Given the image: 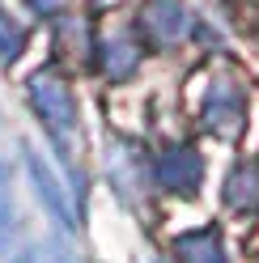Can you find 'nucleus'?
<instances>
[{
  "instance_id": "nucleus-11",
  "label": "nucleus",
  "mask_w": 259,
  "mask_h": 263,
  "mask_svg": "<svg viewBox=\"0 0 259 263\" xmlns=\"http://www.w3.org/2000/svg\"><path fill=\"white\" fill-rule=\"evenodd\" d=\"M22 263H72V259L64 255L60 246H43V251H34V255H26Z\"/></svg>"
},
{
  "instance_id": "nucleus-7",
  "label": "nucleus",
  "mask_w": 259,
  "mask_h": 263,
  "mask_svg": "<svg viewBox=\"0 0 259 263\" xmlns=\"http://www.w3.org/2000/svg\"><path fill=\"white\" fill-rule=\"evenodd\" d=\"M174 259L179 263H230L217 229H196V234L174 238Z\"/></svg>"
},
{
  "instance_id": "nucleus-8",
  "label": "nucleus",
  "mask_w": 259,
  "mask_h": 263,
  "mask_svg": "<svg viewBox=\"0 0 259 263\" xmlns=\"http://www.w3.org/2000/svg\"><path fill=\"white\" fill-rule=\"evenodd\" d=\"M225 204L234 212H255L259 208V170L238 166L230 174V187H225Z\"/></svg>"
},
{
  "instance_id": "nucleus-4",
  "label": "nucleus",
  "mask_w": 259,
  "mask_h": 263,
  "mask_svg": "<svg viewBox=\"0 0 259 263\" xmlns=\"http://www.w3.org/2000/svg\"><path fill=\"white\" fill-rule=\"evenodd\" d=\"M157 183L174 195H196L204 183V161L191 144H174L157 157Z\"/></svg>"
},
{
  "instance_id": "nucleus-6",
  "label": "nucleus",
  "mask_w": 259,
  "mask_h": 263,
  "mask_svg": "<svg viewBox=\"0 0 259 263\" xmlns=\"http://www.w3.org/2000/svg\"><path fill=\"white\" fill-rule=\"evenodd\" d=\"M98 64H102L106 77H132L136 64H140V43H136L132 34H123V30H115V34L102 39Z\"/></svg>"
},
{
  "instance_id": "nucleus-5",
  "label": "nucleus",
  "mask_w": 259,
  "mask_h": 263,
  "mask_svg": "<svg viewBox=\"0 0 259 263\" xmlns=\"http://www.w3.org/2000/svg\"><path fill=\"white\" fill-rule=\"evenodd\" d=\"M26 166H30V178H34L39 195L47 200V208H51L64 225H77V208H72V195L60 187V170H55L39 149H26Z\"/></svg>"
},
{
  "instance_id": "nucleus-2",
  "label": "nucleus",
  "mask_w": 259,
  "mask_h": 263,
  "mask_svg": "<svg viewBox=\"0 0 259 263\" xmlns=\"http://www.w3.org/2000/svg\"><path fill=\"white\" fill-rule=\"evenodd\" d=\"M140 30L153 47H174L191 34V13H187L183 0H144Z\"/></svg>"
},
{
  "instance_id": "nucleus-3",
  "label": "nucleus",
  "mask_w": 259,
  "mask_h": 263,
  "mask_svg": "<svg viewBox=\"0 0 259 263\" xmlns=\"http://www.w3.org/2000/svg\"><path fill=\"white\" fill-rule=\"evenodd\" d=\"M204 123L217 132L221 140H238L242 123H247V98L234 81H213V89H208V102H204Z\"/></svg>"
},
{
  "instance_id": "nucleus-10",
  "label": "nucleus",
  "mask_w": 259,
  "mask_h": 263,
  "mask_svg": "<svg viewBox=\"0 0 259 263\" xmlns=\"http://www.w3.org/2000/svg\"><path fill=\"white\" fill-rule=\"evenodd\" d=\"M26 51V30L9 9H0V60H17Z\"/></svg>"
},
{
  "instance_id": "nucleus-1",
  "label": "nucleus",
  "mask_w": 259,
  "mask_h": 263,
  "mask_svg": "<svg viewBox=\"0 0 259 263\" xmlns=\"http://www.w3.org/2000/svg\"><path fill=\"white\" fill-rule=\"evenodd\" d=\"M30 102H34V115L43 119V127L51 132L55 144L64 149L77 132V106H72V93L64 85V77L55 68H39L30 77Z\"/></svg>"
},
{
  "instance_id": "nucleus-9",
  "label": "nucleus",
  "mask_w": 259,
  "mask_h": 263,
  "mask_svg": "<svg viewBox=\"0 0 259 263\" xmlns=\"http://www.w3.org/2000/svg\"><path fill=\"white\" fill-rule=\"evenodd\" d=\"M17 238V200H13V183L0 170V251H9V242Z\"/></svg>"
},
{
  "instance_id": "nucleus-12",
  "label": "nucleus",
  "mask_w": 259,
  "mask_h": 263,
  "mask_svg": "<svg viewBox=\"0 0 259 263\" xmlns=\"http://www.w3.org/2000/svg\"><path fill=\"white\" fill-rule=\"evenodd\" d=\"M94 5H115V0H94Z\"/></svg>"
}]
</instances>
